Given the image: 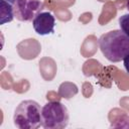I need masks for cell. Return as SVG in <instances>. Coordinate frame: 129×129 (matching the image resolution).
I'll list each match as a JSON object with an SVG mask.
<instances>
[{"instance_id": "cell-8", "label": "cell", "mask_w": 129, "mask_h": 129, "mask_svg": "<svg viewBox=\"0 0 129 129\" xmlns=\"http://www.w3.org/2000/svg\"><path fill=\"white\" fill-rule=\"evenodd\" d=\"M123 63H124V68H125L126 72L129 74V51L126 54V56L123 58Z\"/></svg>"}, {"instance_id": "cell-6", "label": "cell", "mask_w": 129, "mask_h": 129, "mask_svg": "<svg viewBox=\"0 0 129 129\" xmlns=\"http://www.w3.org/2000/svg\"><path fill=\"white\" fill-rule=\"evenodd\" d=\"M1 20L0 24H5L7 22H11L13 20L14 16V10H13V5L5 0H1Z\"/></svg>"}, {"instance_id": "cell-7", "label": "cell", "mask_w": 129, "mask_h": 129, "mask_svg": "<svg viewBox=\"0 0 129 129\" xmlns=\"http://www.w3.org/2000/svg\"><path fill=\"white\" fill-rule=\"evenodd\" d=\"M120 29L129 37V14H124L119 18Z\"/></svg>"}, {"instance_id": "cell-2", "label": "cell", "mask_w": 129, "mask_h": 129, "mask_svg": "<svg viewBox=\"0 0 129 129\" xmlns=\"http://www.w3.org/2000/svg\"><path fill=\"white\" fill-rule=\"evenodd\" d=\"M41 107L33 100H24L16 107L14 125L19 129H36L41 126Z\"/></svg>"}, {"instance_id": "cell-1", "label": "cell", "mask_w": 129, "mask_h": 129, "mask_svg": "<svg viewBox=\"0 0 129 129\" xmlns=\"http://www.w3.org/2000/svg\"><path fill=\"white\" fill-rule=\"evenodd\" d=\"M99 46L103 55L111 62L123 60L129 51V37L120 29H115L102 34Z\"/></svg>"}, {"instance_id": "cell-5", "label": "cell", "mask_w": 129, "mask_h": 129, "mask_svg": "<svg viewBox=\"0 0 129 129\" xmlns=\"http://www.w3.org/2000/svg\"><path fill=\"white\" fill-rule=\"evenodd\" d=\"M55 18L50 12H40L32 20V26L39 35H48L54 31Z\"/></svg>"}, {"instance_id": "cell-4", "label": "cell", "mask_w": 129, "mask_h": 129, "mask_svg": "<svg viewBox=\"0 0 129 129\" xmlns=\"http://www.w3.org/2000/svg\"><path fill=\"white\" fill-rule=\"evenodd\" d=\"M43 9L40 0H17L13 4L14 16L19 21H32L34 17Z\"/></svg>"}, {"instance_id": "cell-3", "label": "cell", "mask_w": 129, "mask_h": 129, "mask_svg": "<svg viewBox=\"0 0 129 129\" xmlns=\"http://www.w3.org/2000/svg\"><path fill=\"white\" fill-rule=\"evenodd\" d=\"M68 108L57 101L47 102L41 109V126L45 129H62L68 126Z\"/></svg>"}, {"instance_id": "cell-9", "label": "cell", "mask_w": 129, "mask_h": 129, "mask_svg": "<svg viewBox=\"0 0 129 129\" xmlns=\"http://www.w3.org/2000/svg\"><path fill=\"white\" fill-rule=\"evenodd\" d=\"M5 1H7V2H9V3H11V4L13 5V4H14V3H15L17 0H5Z\"/></svg>"}, {"instance_id": "cell-10", "label": "cell", "mask_w": 129, "mask_h": 129, "mask_svg": "<svg viewBox=\"0 0 129 129\" xmlns=\"http://www.w3.org/2000/svg\"><path fill=\"white\" fill-rule=\"evenodd\" d=\"M126 7H127V9H128V11H129V0H127V4H126Z\"/></svg>"}]
</instances>
